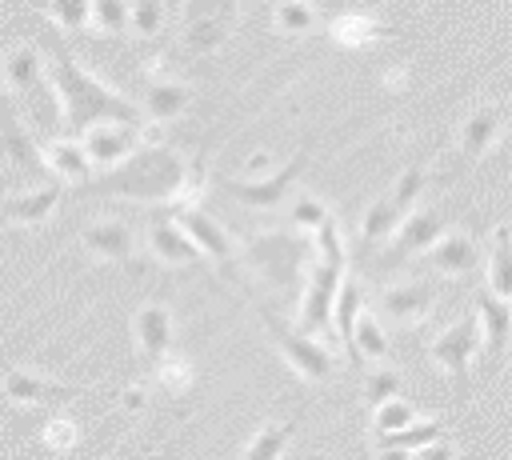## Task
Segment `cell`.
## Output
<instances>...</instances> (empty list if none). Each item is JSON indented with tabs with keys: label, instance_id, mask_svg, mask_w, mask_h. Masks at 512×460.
<instances>
[{
	"label": "cell",
	"instance_id": "cell-1",
	"mask_svg": "<svg viewBox=\"0 0 512 460\" xmlns=\"http://www.w3.org/2000/svg\"><path fill=\"white\" fill-rule=\"evenodd\" d=\"M92 188L100 196H120V200H136V204L192 200L188 192L200 188V164H192L172 144L140 140L120 164L104 168V176Z\"/></svg>",
	"mask_w": 512,
	"mask_h": 460
},
{
	"label": "cell",
	"instance_id": "cell-2",
	"mask_svg": "<svg viewBox=\"0 0 512 460\" xmlns=\"http://www.w3.org/2000/svg\"><path fill=\"white\" fill-rule=\"evenodd\" d=\"M44 84H52L56 104H60V128L68 136H80L96 120H124V124H144V112L136 100L116 92L108 80L88 72L76 56L56 52L44 56Z\"/></svg>",
	"mask_w": 512,
	"mask_h": 460
},
{
	"label": "cell",
	"instance_id": "cell-3",
	"mask_svg": "<svg viewBox=\"0 0 512 460\" xmlns=\"http://www.w3.org/2000/svg\"><path fill=\"white\" fill-rule=\"evenodd\" d=\"M256 316L264 320V332L272 340V348L280 352V360L308 384H324L336 376V356L308 332H300L296 324H284L268 304H256Z\"/></svg>",
	"mask_w": 512,
	"mask_h": 460
},
{
	"label": "cell",
	"instance_id": "cell-4",
	"mask_svg": "<svg viewBox=\"0 0 512 460\" xmlns=\"http://www.w3.org/2000/svg\"><path fill=\"white\" fill-rule=\"evenodd\" d=\"M180 44L192 56H212L240 20V0H184L180 8Z\"/></svg>",
	"mask_w": 512,
	"mask_h": 460
},
{
	"label": "cell",
	"instance_id": "cell-5",
	"mask_svg": "<svg viewBox=\"0 0 512 460\" xmlns=\"http://www.w3.org/2000/svg\"><path fill=\"white\" fill-rule=\"evenodd\" d=\"M248 260L276 288H292V280L312 260V240H308V232H260L248 244Z\"/></svg>",
	"mask_w": 512,
	"mask_h": 460
},
{
	"label": "cell",
	"instance_id": "cell-6",
	"mask_svg": "<svg viewBox=\"0 0 512 460\" xmlns=\"http://www.w3.org/2000/svg\"><path fill=\"white\" fill-rule=\"evenodd\" d=\"M304 164H308V148H300L284 168H268V172H260V176H228V180H220V192L232 196V200L244 204V208L272 212V208H280V204L288 200V192L296 188Z\"/></svg>",
	"mask_w": 512,
	"mask_h": 460
},
{
	"label": "cell",
	"instance_id": "cell-7",
	"mask_svg": "<svg viewBox=\"0 0 512 460\" xmlns=\"http://www.w3.org/2000/svg\"><path fill=\"white\" fill-rule=\"evenodd\" d=\"M476 352H480V324H476V312L452 320L448 328H440V332L428 340L432 364H436L444 376H452V384H456L460 396H468V388H472L468 368H472V356H476Z\"/></svg>",
	"mask_w": 512,
	"mask_h": 460
},
{
	"label": "cell",
	"instance_id": "cell-8",
	"mask_svg": "<svg viewBox=\"0 0 512 460\" xmlns=\"http://www.w3.org/2000/svg\"><path fill=\"white\" fill-rule=\"evenodd\" d=\"M444 228H448V216H444L440 208H432V204H412L408 212H400L396 228L384 236V252H380V260H384L388 268L408 264V260H416V256H420Z\"/></svg>",
	"mask_w": 512,
	"mask_h": 460
},
{
	"label": "cell",
	"instance_id": "cell-9",
	"mask_svg": "<svg viewBox=\"0 0 512 460\" xmlns=\"http://www.w3.org/2000/svg\"><path fill=\"white\" fill-rule=\"evenodd\" d=\"M172 216H176V224L188 232V240L200 248V256H208L216 268H236V256H240V244L232 240V232L220 224V220H212L196 200H176V208H172Z\"/></svg>",
	"mask_w": 512,
	"mask_h": 460
},
{
	"label": "cell",
	"instance_id": "cell-10",
	"mask_svg": "<svg viewBox=\"0 0 512 460\" xmlns=\"http://www.w3.org/2000/svg\"><path fill=\"white\" fill-rule=\"evenodd\" d=\"M84 388L76 384H64V380H52L36 368H4V380H0V396L4 404L12 408H52V404H64V400H76Z\"/></svg>",
	"mask_w": 512,
	"mask_h": 460
},
{
	"label": "cell",
	"instance_id": "cell-11",
	"mask_svg": "<svg viewBox=\"0 0 512 460\" xmlns=\"http://www.w3.org/2000/svg\"><path fill=\"white\" fill-rule=\"evenodd\" d=\"M76 140H80L84 156L92 160V168H112V164H120V160L140 144V124L96 120V124H88Z\"/></svg>",
	"mask_w": 512,
	"mask_h": 460
},
{
	"label": "cell",
	"instance_id": "cell-12",
	"mask_svg": "<svg viewBox=\"0 0 512 460\" xmlns=\"http://www.w3.org/2000/svg\"><path fill=\"white\" fill-rule=\"evenodd\" d=\"M176 340V316L168 304H140L132 312V348L144 368H152Z\"/></svg>",
	"mask_w": 512,
	"mask_h": 460
},
{
	"label": "cell",
	"instance_id": "cell-13",
	"mask_svg": "<svg viewBox=\"0 0 512 460\" xmlns=\"http://www.w3.org/2000/svg\"><path fill=\"white\" fill-rule=\"evenodd\" d=\"M416 260H424V268L440 272V276H472L480 268V248L472 240V232L464 228H444Z\"/></svg>",
	"mask_w": 512,
	"mask_h": 460
},
{
	"label": "cell",
	"instance_id": "cell-14",
	"mask_svg": "<svg viewBox=\"0 0 512 460\" xmlns=\"http://www.w3.org/2000/svg\"><path fill=\"white\" fill-rule=\"evenodd\" d=\"M380 308H384V320H392L400 328H416L436 308V284L432 280H400L380 292Z\"/></svg>",
	"mask_w": 512,
	"mask_h": 460
},
{
	"label": "cell",
	"instance_id": "cell-15",
	"mask_svg": "<svg viewBox=\"0 0 512 460\" xmlns=\"http://www.w3.org/2000/svg\"><path fill=\"white\" fill-rule=\"evenodd\" d=\"M500 136H504V104L500 100H480L464 116V124L456 132V148H460L464 160H480L500 144Z\"/></svg>",
	"mask_w": 512,
	"mask_h": 460
},
{
	"label": "cell",
	"instance_id": "cell-16",
	"mask_svg": "<svg viewBox=\"0 0 512 460\" xmlns=\"http://www.w3.org/2000/svg\"><path fill=\"white\" fill-rule=\"evenodd\" d=\"M60 200H64V184L52 176L48 184H32V188H24L16 196H4L0 200V220H8L16 228H40V224L52 220Z\"/></svg>",
	"mask_w": 512,
	"mask_h": 460
},
{
	"label": "cell",
	"instance_id": "cell-17",
	"mask_svg": "<svg viewBox=\"0 0 512 460\" xmlns=\"http://www.w3.org/2000/svg\"><path fill=\"white\" fill-rule=\"evenodd\" d=\"M80 244L100 264H128L136 256V232L128 220H92L84 224Z\"/></svg>",
	"mask_w": 512,
	"mask_h": 460
},
{
	"label": "cell",
	"instance_id": "cell-18",
	"mask_svg": "<svg viewBox=\"0 0 512 460\" xmlns=\"http://www.w3.org/2000/svg\"><path fill=\"white\" fill-rule=\"evenodd\" d=\"M148 252L152 260H160L164 268H192L200 264V248L188 240V232L176 224V216H152L148 220Z\"/></svg>",
	"mask_w": 512,
	"mask_h": 460
},
{
	"label": "cell",
	"instance_id": "cell-19",
	"mask_svg": "<svg viewBox=\"0 0 512 460\" xmlns=\"http://www.w3.org/2000/svg\"><path fill=\"white\" fill-rule=\"evenodd\" d=\"M0 160L12 172L24 176H44V160H40V144L32 140V132L24 128V120L4 104L0 108Z\"/></svg>",
	"mask_w": 512,
	"mask_h": 460
},
{
	"label": "cell",
	"instance_id": "cell-20",
	"mask_svg": "<svg viewBox=\"0 0 512 460\" xmlns=\"http://www.w3.org/2000/svg\"><path fill=\"white\" fill-rule=\"evenodd\" d=\"M512 300H504V296H496V292H488V288H480L476 292V324H480V344H484V356L492 360V364H500L504 360V348H508V336H512V308H508Z\"/></svg>",
	"mask_w": 512,
	"mask_h": 460
},
{
	"label": "cell",
	"instance_id": "cell-21",
	"mask_svg": "<svg viewBox=\"0 0 512 460\" xmlns=\"http://www.w3.org/2000/svg\"><path fill=\"white\" fill-rule=\"evenodd\" d=\"M448 432V424L444 420H412V424H404V428H396V432H376L372 436V452L376 456H420L428 444H436L440 436Z\"/></svg>",
	"mask_w": 512,
	"mask_h": 460
},
{
	"label": "cell",
	"instance_id": "cell-22",
	"mask_svg": "<svg viewBox=\"0 0 512 460\" xmlns=\"http://www.w3.org/2000/svg\"><path fill=\"white\" fill-rule=\"evenodd\" d=\"M0 84L8 96H28L36 84H44V52L36 44H16L0 60Z\"/></svg>",
	"mask_w": 512,
	"mask_h": 460
},
{
	"label": "cell",
	"instance_id": "cell-23",
	"mask_svg": "<svg viewBox=\"0 0 512 460\" xmlns=\"http://www.w3.org/2000/svg\"><path fill=\"white\" fill-rule=\"evenodd\" d=\"M136 104H140L144 120L168 124V120H176V116L192 104V84L172 80V76H152V80H148V88H144V96H140Z\"/></svg>",
	"mask_w": 512,
	"mask_h": 460
},
{
	"label": "cell",
	"instance_id": "cell-24",
	"mask_svg": "<svg viewBox=\"0 0 512 460\" xmlns=\"http://www.w3.org/2000/svg\"><path fill=\"white\" fill-rule=\"evenodd\" d=\"M40 160H44V172H52L60 184H84V180H92V160L84 156V148H80V140L76 136H56V140H48L44 148H40Z\"/></svg>",
	"mask_w": 512,
	"mask_h": 460
},
{
	"label": "cell",
	"instance_id": "cell-25",
	"mask_svg": "<svg viewBox=\"0 0 512 460\" xmlns=\"http://www.w3.org/2000/svg\"><path fill=\"white\" fill-rule=\"evenodd\" d=\"M328 36H332V44H340V48H348V52H360V48H372V44H380L384 36H392V28L380 24L376 16L344 12V16H336V20L328 24Z\"/></svg>",
	"mask_w": 512,
	"mask_h": 460
},
{
	"label": "cell",
	"instance_id": "cell-26",
	"mask_svg": "<svg viewBox=\"0 0 512 460\" xmlns=\"http://www.w3.org/2000/svg\"><path fill=\"white\" fill-rule=\"evenodd\" d=\"M348 344H352V360H388V352H392L384 324H380V320H376V312H368V308H360V312H356Z\"/></svg>",
	"mask_w": 512,
	"mask_h": 460
},
{
	"label": "cell",
	"instance_id": "cell-27",
	"mask_svg": "<svg viewBox=\"0 0 512 460\" xmlns=\"http://www.w3.org/2000/svg\"><path fill=\"white\" fill-rule=\"evenodd\" d=\"M292 432H296V420H264V424L252 432V440L240 448V456H244V460H276V456L288 452Z\"/></svg>",
	"mask_w": 512,
	"mask_h": 460
},
{
	"label": "cell",
	"instance_id": "cell-28",
	"mask_svg": "<svg viewBox=\"0 0 512 460\" xmlns=\"http://www.w3.org/2000/svg\"><path fill=\"white\" fill-rule=\"evenodd\" d=\"M488 292L512 300V244H508V224H496L492 228V240H488Z\"/></svg>",
	"mask_w": 512,
	"mask_h": 460
},
{
	"label": "cell",
	"instance_id": "cell-29",
	"mask_svg": "<svg viewBox=\"0 0 512 460\" xmlns=\"http://www.w3.org/2000/svg\"><path fill=\"white\" fill-rule=\"evenodd\" d=\"M364 308V288H360V280L356 276H340V288H336V300H332V320L328 324H336V340L348 348V356H352V344H348V336H352V320H356V312Z\"/></svg>",
	"mask_w": 512,
	"mask_h": 460
},
{
	"label": "cell",
	"instance_id": "cell-30",
	"mask_svg": "<svg viewBox=\"0 0 512 460\" xmlns=\"http://www.w3.org/2000/svg\"><path fill=\"white\" fill-rule=\"evenodd\" d=\"M396 220H400V208L392 204V196L384 192V196H376V200H368V208L360 212V224H356V236H360V248H372V244H380L392 228H396Z\"/></svg>",
	"mask_w": 512,
	"mask_h": 460
},
{
	"label": "cell",
	"instance_id": "cell-31",
	"mask_svg": "<svg viewBox=\"0 0 512 460\" xmlns=\"http://www.w3.org/2000/svg\"><path fill=\"white\" fill-rule=\"evenodd\" d=\"M272 28H276L280 36L296 40V36H308V32L320 28V12H316L312 0H280V4L272 8Z\"/></svg>",
	"mask_w": 512,
	"mask_h": 460
},
{
	"label": "cell",
	"instance_id": "cell-32",
	"mask_svg": "<svg viewBox=\"0 0 512 460\" xmlns=\"http://www.w3.org/2000/svg\"><path fill=\"white\" fill-rule=\"evenodd\" d=\"M416 416H420V412H416L412 400H404V396H388V400L372 404V436H376V432H396V428L412 424Z\"/></svg>",
	"mask_w": 512,
	"mask_h": 460
},
{
	"label": "cell",
	"instance_id": "cell-33",
	"mask_svg": "<svg viewBox=\"0 0 512 460\" xmlns=\"http://www.w3.org/2000/svg\"><path fill=\"white\" fill-rule=\"evenodd\" d=\"M152 376H156V384H160L168 396H180V392L192 388V364H188L184 356H172V352H164V356L152 364Z\"/></svg>",
	"mask_w": 512,
	"mask_h": 460
},
{
	"label": "cell",
	"instance_id": "cell-34",
	"mask_svg": "<svg viewBox=\"0 0 512 460\" xmlns=\"http://www.w3.org/2000/svg\"><path fill=\"white\" fill-rule=\"evenodd\" d=\"M128 28L140 40H156L164 32V0H132L128 4Z\"/></svg>",
	"mask_w": 512,
	"mask_h": 460
},
{
	"label": "cell",
	"instance_id": "cell-35",
	"mask_svg": "<svg viewBox=\"0 0 512 460\" xmlns=\"http://www.w3.org/2000/svg\"><path fill=\"white\" fill-rule=\"evenodd\" d=\"M88 24L108 36H124L128 32V0H88Z\"/></svg>",
	"mask_w": 512,
	"mask_h": 460
},
{
	"label": "cell",
	"instance_id": "cell-36",
	"mask_svg": "<svg viewBox=\"0 0 512 460\" xmlns=\"http://www.w3.org/2000/svg\"><path fill=\"white\" fill-rule=\"evenodd\" d=\"M424 188H428V168L424 164H408L400 176H396V184H392V204L400 208V212H408L412 204H420V196H424Z\"/></svg>",
	"mask_w": 512,
	"mask_h": 460
},
{
	"label": "cell",
	"instance_id": "cell-37",
	"mask_svg": "<svg viewBox=\"0 0 512 460\" xmlns=\"http://www.w3.org/2000/svg\"><path fill=\"white\" fill-rule=\"evenodd\" d=\"M328 216H332L328 204H324L320 196H312V192H296V200H292V208H288V220H292L296 232H316Z\"/></svg>",
	"mask_w": 512,
	"mask_h": 460
},
{
	"label": "cell",
	"instance_id": "cell-38",
	"mask_svg": "<svg viewBox=\"0 0 512 460\" xmlns=\"http://www.w3.org/2000/svg\"><path fill=\"white\" fill-rule=\"evenodd\" d=\"M400 388H404L400 372L380 364V368L364 372V388H360V396H364V404L372 408V404H380V400H388V396H400Z\"/></svg>",
	"mask_w": 512,
	"mask_h": 460
},
{
	"label": "cell",
	"instance_id": "cell-39",
	"mask_svg": "<svg viewBox=\"0 0 512 460\" xmlns=\"http://www.w3.org/2000/svg\"><path fill=\"white\" fill-rule=\"evenodd\" d=\"M44 12L60 32L88 28V0H44Z\"/></svg>",
	"mask_w": 512,
	"mask_h": 460
},
{
	"label": "cell",
	"instance_id": "cell-40",
	"mask_svg": "<svg viewBox=\"0 0 512 460\" xmlns=\"http://www.w3.org/2000/svg\"><path fill=\"white\" fill-rule=\"evenodd\" d=\"M40 440H44L48 452H72L76 440H80V428H76L72 416H52V420L40 428Z\"/></svg>",
	"mask_w": 512,
	"mask_h": 460
},
{
	"label": "cell",
	"instance_id": "cell-41",
	"mask_svg": "<svg viewBox=\"0 0 512 460\" xmlns=\"http://www.w3.org/2000/svg\"><path fill=\"white\" fill-rule=\"evenodd\" d=\"M120 404H124L128 412H144L148 396H144V388H140V384H132V388H124V392H120Z\"/></svg>",
	"mask_w": 512,
	"mask_h": 460
},
{
	"label": "cell",
	"instance_id": "cell-42",
	"mask_svg": "<svg viewBox=\"0 0 512 460\" xmlns=\"http://www.w3.org/2000/svg\"><path fill=\"white\" fill-rule=\"evenodd\" d=\"M272 168V156L268 152H252L248 160H244V176H260V172H268Z\"/></svg>",
	"mask_w": 512,
	"mask_h": 460
},
{
	"label": "cell",
	"instance_id": "cell-43",
	"mask_svg": "<svg viewBox=\"0 0 512 460\" xmlns=\"http://www.w3.org/2000/svg\"><path fill=\"white\" fill-rule=\"evenodd\" d=\"M404 80H408V68H388V72L380 76V84H388L392 92H396V88H404Z\"/></svg>",
	"mask_w": 512,
	"mask_h": 460
}]
</instances>
